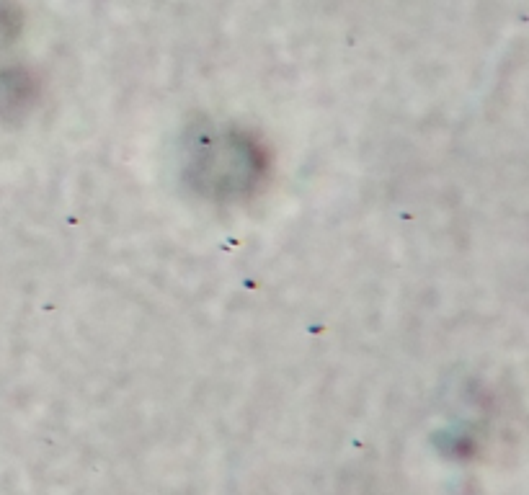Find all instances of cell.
<instances>
[{
	"label": "cell",
	"instance_id": "obj_1",
	"mask_svg": "<svg viewBox=\"0 0 529 495\" xmlns=\"http://www.w3.org/2000/svg\"><path fill=\"white\" fill-rule=\"evenodd\" d=\"M197 171L199 189H212L217 194H243L256 184L264 171V158L259 147L246 137H212L202 142L197 158L191 163Z\"/></svg>",
	"mask_w": 529,
	"mask_h": 495
}]
</instances>
